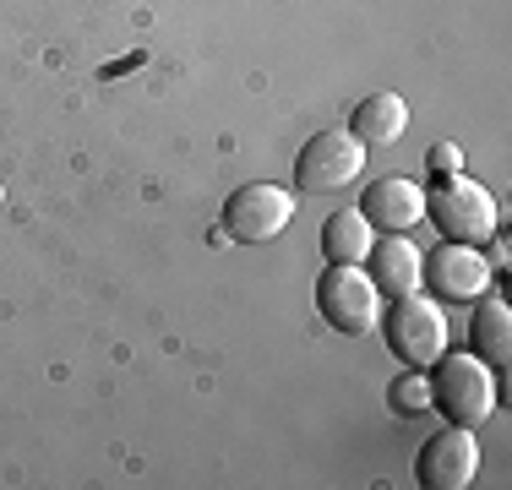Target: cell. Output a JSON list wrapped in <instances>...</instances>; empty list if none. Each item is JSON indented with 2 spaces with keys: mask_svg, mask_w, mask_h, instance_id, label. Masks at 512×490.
<instances>
[{
  "mask_svg": "<svg viewBox=\"0 0 512 490\" xmlns=\"http://www.w3.org/2000/svg\"><path fill=\"white\" fill-rule=\"evenodd\" d=\"M387 349L404 365H414V371H431L447 349V311L436 300H425V294L393 300V311H387Z\"/></svg>",
  "mask_w": 512,
  "mask_h": 490,
  "instance_id": "cell-5",
  "label": "cell"
},
{
  "mask_svg": "<svg viewBox=\"0 0 512 490\" xmlns=\"http://www.w3.org/2000/svg\"><path fill=\"white\" fill-rule=\"evenodd\" d=\"M316 311H322L327 327L360 338L382 316V289L371 284L365 262H327V273L316 278Z\"/></svg>",
  "mask_w": 512,
  "mask_h": 490,
  "instance_id": "cell-3",
  "label": "cell"
},
{
  "mask_svg": "<svg viewBox=\"0 0 512 490\" xmlns=\"http://www.w3.org/2000/svg\"><path fill=\"white\" fill-rule=\"evenodd\" d=\"M491 262H485L480 245H463V240H447L425 256V284H431L436 300H453V305H474L485 289H491Z\"/></svg>",
  "mask_w": 512,
  "mask_h": 490,
  "instance_id": "cell-8",
  "label": "cell"
},
{
  "mask_svg": "<svg viewBox=\"0 0 512 490\" xmlns=\"http://www.w3.org/2000/svg\"><path fill=\"white\" fill-rule=\"evenodd\" d=\"M485 262H491V273H507V267H512V256H507V235H502V229L491 235V256H485Z\"/></svg>",
  "mask_w": 512,
  "mask_h": 490,
  "instance_id": "cell-16",
  "label": "cell"
},
{
  "mask_svg": "<svg viewBox=\"0 0 512 490\" xmlns=\"http://www.w3.org/2000/svg\"><path fill=\"white\" fill-rule=\"evenodd\" d=\"M431 409L447 414V425H463V431H480L485 420L496 414L502 403V387H496L491 365L480 354H463V349H442V360L431 365Z\"/></svg>",
  "mask_w": 512,
  "mask_h": 490,
  "instance_id": "cell-1",
  "label": "cell"
},
{
  "mask_svg": "<svg viewBox=\"0 0 512 490\" xmlns=\"http://www.w3.org/2000/svg\"><path fill=\"white\" fill-rule=\"evenodd\" d=\"M360 213L371 218V229L409 235L414 224H425V191L414 186L409 175H382V180H371V186H365Z\"/></svg>",
  "mask_w": 512,
  "mask_h": 490,
  "instance_id": "cell-9",
  "label": "cell"
},
{
  "mask_svg": "<svg viewBox=\"0 0 512 490\" xmlns=\"http://www.w3.org/2000/svg\"><path fill=\"white\" fill-rule=\"evenodd\" d=\"M387 392H393V409L398 414H425V409H431V376L414 371V365H409V376H398Z\"/></svg>",
  "mask_w": 512,
  "mask_h": 490,
  "instance_id": "cell-14",
  "label": "cell"
},
{
  "mask_svg": "<svg viewBox=\"0 0 512 490\" xmlns=\"http://www.w3.org/2000/svg\"><path fill=\"white\" fill-rule=\"evenodd\" d=\"M469 349L480 354L485 365H507L512 354V305L496 300V294H480L469 316Z\"/></svg>",
  "mask_w": 512,
  "mask_h": 490,
  "instance_id": "cell-11",
  "label": "cell"
},
{
  "mask_svg": "<svg viewBox=\"0 0 512 490\" xmlns=\"http://www.w3.org/2000/svg\"><path fill=\"white\" fill-rule=\"evenodd\" d=\"M425 490H469L480 480V436L463 431V425H447L420 447V463H414Z\"/></svg>",
  "mask_w": 512,
  "mask_h": 490,
  "instance_id": "cell-7",
  "label": "cell"
},
{
  "mask_svg": "<svg viewBox=\"0 0 512 490\" xmlns=\"http://www.w3.org/2000/svg\"><path fill=\"white\" fill-rule=\"evenodd\" d=\"M0 202H6V186H0Z\"/></svg>",
  "mask_w": 512,
  "mask_h": 490,
  "instance_id": "cell-17",
  "label": "cell"
},
{
  "mask_svg": "<svg viewBox=\"0 0 512 490\" xmlns=\"http://www.w3.org/2000/svg\"><path fill=\"white\" fill-rule=\"evenodd\" d=\"M371 245H376V229H371V218L360 213H333L322 224V256L327 262H365L371 256Z\"/></svg>",
  "mask_w": 512,
  "mask_h": 490,
  "instance_id": "cell-13",
  "label": "cell"
},
{
  "mask_svg": "<svg viewBox=\"0 0 512 490\" xmlns=\"http://www.w3.org/2000/svg\"><path fill=\"white\" fill-rule=\"evenodd\" d=\"M365 153H371V147H365L349 126L316 131V137L300 147V158H295V186L311 191V196L349 191L365 175Z\"/></svg>",
  "mask_w": 512,
  "mask_h": 490,
  "instance_id": "cell-4",
  "label": "cell"
},
{
  "mask_svg": "<svg viewBox=\"0 0 512 490\" xmlns=\"http://www.w3.org/2000/svg\"><path fill=\"white\" fill-rule=\"evenodd\" d=\"M365 273H371V284L382 289V294L404 300V294H420V284H425V251L409 235H387V240L371 245Z\"/></svg>",
  "mask_w": 512,
  "mask_h": 490,
  "instance_id": "cell-10",
  "label": "cell"
},
{
  "mask_svg": "<svg viewBox=\"0 0 512 490\" xmlns=\"http://www.w3.org/2000/svg\"><path fill=\"white\" fill-rule=\"evenodd\" d=\"M425 169H431L436 180L463 175V147L458 142H431V147H425Z\"/></svg>",
  "mask_w": 512,
  "mask_h": 490,
  "instance_id": "cell-15",
  "label": "cell"
},
{
  "mask_svg": "<svg viewBox=\"0 0 512 490\" xmlns=\"http://www.w3.org/2000/svg\"><path fill=\"white\" fill-rule=\"evenodd\" d=\"M289 218H295V191L273 186V180H251V186H240L224 202V229L246 245L278 240L289 229Z\"/></svg>",
  "mask_w": 512,
  "mask_h": 490,
  "instance_id": "cell-6",
  "label": "cell"
},
{
  "mask_svg": "<svg viewBox=\"0 0 512 490\" xmlns=\"http://www.w3.org/2000/svg\"><path fill=\"white\" fill-rule=\"evenodd\" d=\"M349 131L365 142V147H382V142H398L409 131V104L398 98L393 88L387 93H371L355 104V115H349Z\"/></svg>",
  "mask_w": 512,
  "mask_h": 490,
  "instance_id": "cell-12",
  "label": "cell"
},
{
  "mask_svg": "<svg viewBox=\"0 0 512 490\" xmlns=\"http://www.w3.org/2000/svg\"><path fill=\"white\" fill-rule=\"evenodd\" d=\"M425 218L442 229L447 240H463V245H485L502 229V213H496V196L469 175H453V180H436V191L425 196Z\"/></svg>",
  "mask_w": 512,
  "mask_h": 490,
  "instance_id": "cell-2",
  "label": "cell"
}]
</instances>
